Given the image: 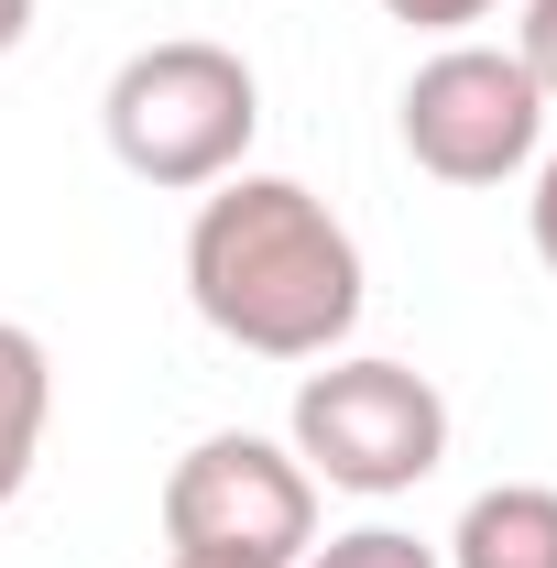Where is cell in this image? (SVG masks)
<instances>
[{
	"instance_id": "obj_1",
	"label": "cell",
	"mask_w": 557,
	"mask_h": 568,
	"mask_svg": "<svg viewBox=\"0 0 557 568\" xmlns=\"http://www.w3.org/2000/svg\"><path fill=\"white\" fill-rule=\"evenodd\" d=\"M186 306L252 361H328V351H350L372 274H361L350 219L317 186L241 164L186 219Z\"/></svg>"
},
{
	"instance_id": "obj_2",
	"label": "cell",
	"mask_w": 557,
	"mask_h": 568,
	"mask_svg": "<svg viewBox=\"0 0 557 568\" xmlns=\"http://www.w3.org/2000/svg\"><path fill=\"white\" fill-rule=\"evenodd\" d=\"M99 132L121 153V175L164 186V197H209L219 175L252 164V132H263V77L241 44H209V33H164L110 67L99 88Z\"/></svg>"
},
{
	"instance_id": "obj_3",
	"label": "cell",
	"mask_w": 557,
	"mask_h": 568,
	"mask_svg": "<svg viewBox=\"0 0 557 568\" xmlns=\"http://www.w3.org/2000/svg\"><path fill=\"white\" fill-rule=\"evenodd\" d=\"M284 448L306 459V481H317V493L394 503V493H416L426 470L448 459V394L426 383L416 361L328 351L317 372H306V383H295Z\"/></svg>"
},
{
	"instance_id": "obj_4",
	"label": "cell",
	"mask_w": 557,
	"mask_h": 568,
	"mask_svg": "<svg viewBox=\"0 0 557 568\" xmlns=\"http://www.w3.org/2000/svg\"><path fill=\"white\" fill-rule=\"evenodd\" d=\"M164 547L186 568H295L317 547V481L284 437L219 426L164 470Z\"/></svg>"
},
{
	"instance_id": "obj_5",
	"label": "cell",
	"mask_w": 557,
	"mask_h": 568,
	"mask_svg": "<svg viewBox=\"0 0 557 568\" xmlns=\"http://www.w3.org/2000/svg\"><path fill=\"white\" fill-rule=\"evenodd\" d=\"M394 132L416 153V175H437V186H514V175H536V153H547V88L525 77L514 44L459 33V44H437V55L405 77Z\"/></svg>"
},
{
	"instance_id": "obj_6",
	"label": "cell",
	"mask_w": 557,
	"mask_h": 568,
	"mask_svg": "<svg viewBox=\"0 0 557 568\" xmlns=\"http://www.w3.org/2000/svg\"><path fill=\"white\" fill-rule=\"evenodd\" d=\"M448 568H557V481H492L448 525Z\"/></svg>"
},
{
	"instance_id": "obj_7",
	"label": "cell",
	"mask_w": 557,
	"mask_h": 568,
	"mask_svg": "<svg viewBox=\"0 0 557 568\" xmlns=\"http://www.w3.org/2000/svg\"><path fill=\"white\" fill-rule=\"evenodd\" d=\"M44 416H55V361L22 317H0V514L22 503L33 459H44Z\"/></svg>"
},
{
	"instance_id": "obj_8",
	"label": "cell",
	"mask_w": 557,
	"mask_h": 568,
	"mask_svg": "<svg viewBox=\"0 0 557 568\" xmlns=\"http://www.w3.org/2000/svg\"><path fill=\"white\" fill-rule=\"evenodd\" d=\"M295 568H448L426 536H405V525H350V536H328V547H306Z\"/></svg>"
},
{
	"instance_id": "obj_9",
	"label": "cell",
	"mask_w": 557,
	"mask_h": 568,
	"mask_svg": "<svg viewBox=\"0 0 557 568\" xmlns=\"http://www.w3.org/2000/svg\"><path fill=\"white\" fill-rule=\"evenodd\" d=\"M514 55H525V77L547 88V110H557V0H525V22H514Z\"/></svg>"
},
{
	"instance_id": "obj_10",
	"label": "cell",
	"mask_w": 557,
	"mask_h": 568,
	"mask_svg": "<svg viewBox=\"0 0 557 568\" xmlns=\"http://www.w3.org/2000/svg\"><path fill=\"white\" fill-rule=\"evenodd\" d=\"M383 11H394V22H416V33H448V44H459L470 22H492V11H503V0H383Z\"/></svg>"
},
{
	"instance_id": "obj_11",
	"label": "cell",
	"mask_w": 557,
	"mask_h": 568,
	"mask_svg": "<svg viewBox=\"0 0 557 568\" xmlns=\"http://www.w3.org/2000/svg\"><path fill=\"white\" fill-rule=\"evenodd\" d=\"M525 230H536V263L557 274V142L536 153V197H525Z\"/></svg>"
},
{
	"instance_id": "obj_12",
	"label": "cell",
	"mask_w": 557,
	"mask_h": 568,
	"mask_svg": "<svg viewBox=\"0 0 557 568\" xmlns=\"http://www.w3.org/2000/svg\"><path fill=\"white\" fill-rule=\"evenodd\" d=\"M22 33H33V0H0V55H22Z\"/></svg>"
},
{
	"instance_id": "obj_13",
	"label": "cell",
	"mask_w": 557,
	"mask_h": 568,
	"mask_svg": "<svg viewBox=\"0 0 557 568\" xmlns=\"http://www.w3.org/2000/svg\"><path fill=\"white\" fill-rule=\"evenodd\" d=\"M175 568H186V558H175Z\"/></svg>"
}]
</instances>
